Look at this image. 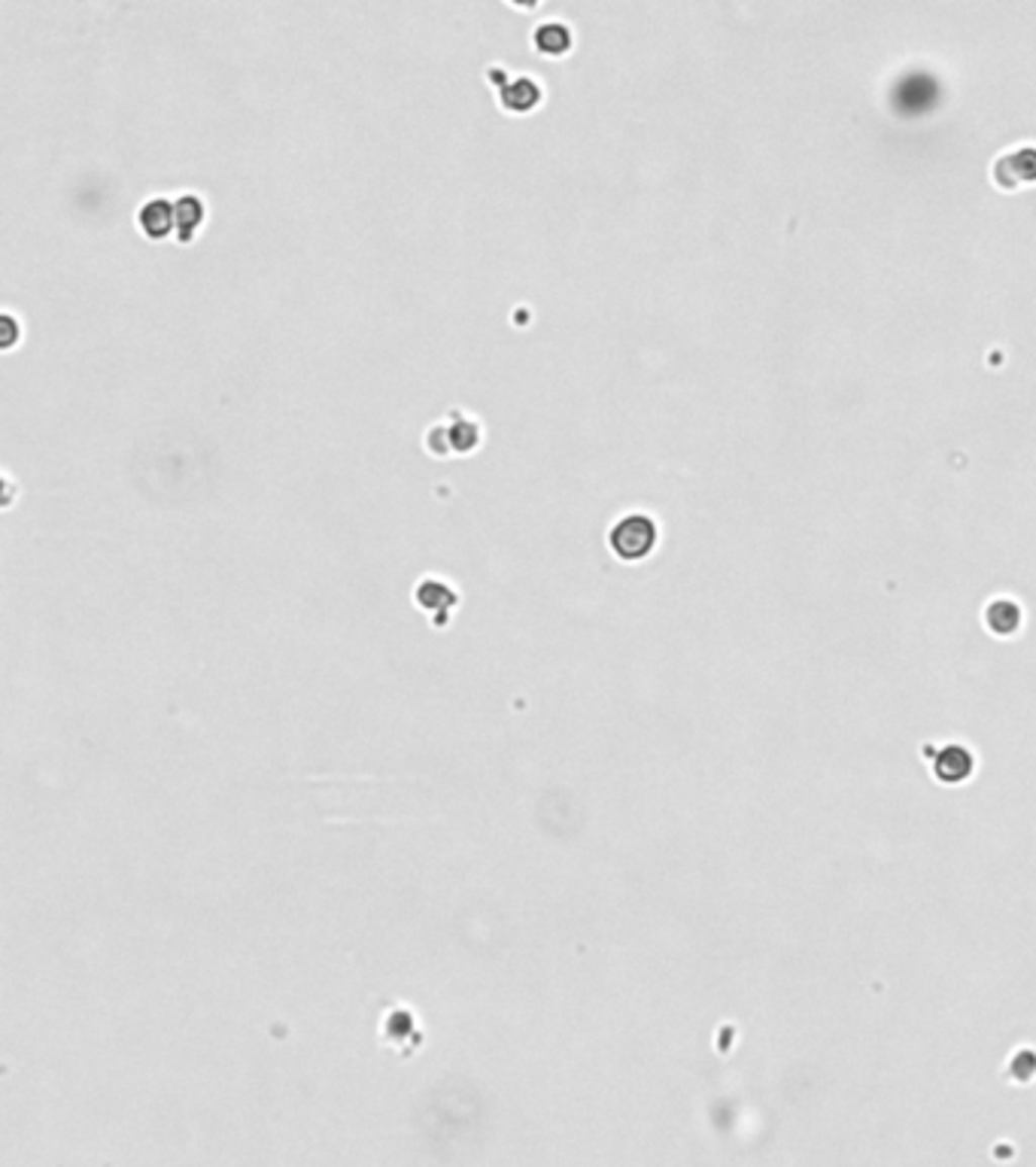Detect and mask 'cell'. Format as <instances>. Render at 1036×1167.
<instances>
[{
  "label": "cell",
  "instance_id": "10",
  "mask_svg": "<svg viewBox=\"0 0 1036 1167\" xmlns=\"http://www.w3.org/2000/svg\"><path fill=\"white\" fill-rule=\"evenodd\" d=\"M984 623L994 636H1012L1021 626V608L1012 599H994L984 608Z\"/></svg>",
  "mask_w": 1036,
  "mask_h": 1167
},
{
  "label": "cell",
  "instance_id": "2",
  "mask_svg": "<svg viewBox=\"0 0 1036 1167\" xmlns=\"http://www.w3.org/2000/svg\"><path fill=\"white\" fill-rule=\"evenodd\" d=\"M486 80L498 86V104L507 110V113H530L542 104L545 98V89L536 77L530 74H504L501 68H489L486 71Z\"/></svg>",
  "mask_w": 1036,
  "mask_h": 1167
},
{
  "label": "cell",
  "instance_id": "6",
  "mask_svg": "<svg viewBox=\"0 0 1036 1167\" xmlns=\"http://www.w3.org/2000/svg\"><path fill=\"white\" fill-rule=\"evenodd\" d=\"M972 754L960 745H945L933 760V775L942 785H960L972 775Z\"/></svg>",
  "mask_w": 1036,
  "mask_h": 1167
},
{
  "label": "cell",
  "instance_id": "7",
  "mask_svg": "<svg viewBox=\"0 0 1036 1167\" xmlns=\"http://www.w3.org/2000/svg\"><path fill=\"white\" fill-rule=\"evenodd\" d=\"M533 46L542 56H548V59H560V56H566L575 46V31H572L569 22L548 19V22L533 28Z\"/></svg>",
  "mask_w": 1036,
  "mask_h": 1167
},
{
  "label": "cell",
  "instance_id": "4",
  "mask_svg": "<svg viewBox=\"0 0 1036 1167\" xmlns=\"http://www.w3.org/2000/svg\"><path fill=\"white\" fill-rule=\"evenodd\" d=\"M137 225L150 240H168L177 234V204L168 195H153L137 210Z\"/></svg>",
  "mask_w": 1036,
  "mask_h": 1167
},
{
  "label": "cell",
  "instance_id": "11",
  "mask_svg": "<svg viewBox=\"0 0 1036 1167\" xmlns=\"http://www.w3.org/2000/svg\"><path fill=\"white\" fill-rule=\"evenodd\" d=\"M0 328H4V347L10 350V347H16L19 344V334H22V325H19V319H16V313H4L0 316Z\"/></svg>",
  "mask_w": 1036,
  "mask_h": 1167
},
{
  "label": "cell",
  "instance_id": "5",
  "mask_svg": "<svg viewBox=\"0 0 1036 1167\" xmlns=\"http://www.w3.org/2000/svg\"><path fill=\"white\" fill-rule=\"evenodd\" d=\"M413 602L422 608V611H432L435 614V626H444L447 623V611L459 602V593L450 581L444 578H435V575H426L416 581L413 587Z\"/></svg>",
  "mask_w": 1036,
  "mask_h": 1167
},
{
  "label": "cell",
  "instance_id": "9",
  "mask_svg": "<svg viewBox=\"0 0 1036 1167\" xmlns=\"http://www.w3.org/2000/svg\"><path fill=\"white\" fill-rule=\"evenodd\" d=\"M444 432H447L450 454H471L483 439L480 423L474 417H468L465 411H450L444 420Z\"/></svg>",
  "mask_w": 1036,
  "mask_h": 1167
},
{
  "label": "cell",
  "instance_id": "8",
  "mask_svg": "<svg viewBox=\"0 0 1036 1167\" xmlns=\"http://www.w3.org/2000/svg\"><path fill=\"white\" fill-rule=\"evenodd\" d=\"M174 204H177V234L174 237L180 244H192L195 234L201 231L204 219H207V204L195 192H180L174 198Z\"/></svg>",
  "mask_w": 1036,
  "mask_h": 1167
},
{
  "label": "cell",
  "instance_id": "3",
  "mask_svg": "<svg viewBox=\"0 0 1036 1167\" xmlns=\"http://www.w3.org/2000/svg\"><path fill=\"white\" fill-rule=\"evenodd\" d=\"M994 183L1000 189H1021L1036 183V147L1021 143L994 162Z\"/></svg>",
  "mask_w": 1036,
  "mask_h": 1167
},
{
  "label": "cell",
  "instance_id": "1",
  "mask_svg": "<svg viewBox=\"0 0 1036 1167\" xmlns=\"http://www.w3.org/2000/svg\"><path fill=\"white\" fill-rule=\"evenodd\" d=\"M657 520L645 511H630L624 517H618L608 529V548L615 551V557H621L624 563H636V560H645L654 548H657Z\"/></svg>",
  "mask_w": 1036,
  "mask_h": 1167
}]
</instances>
